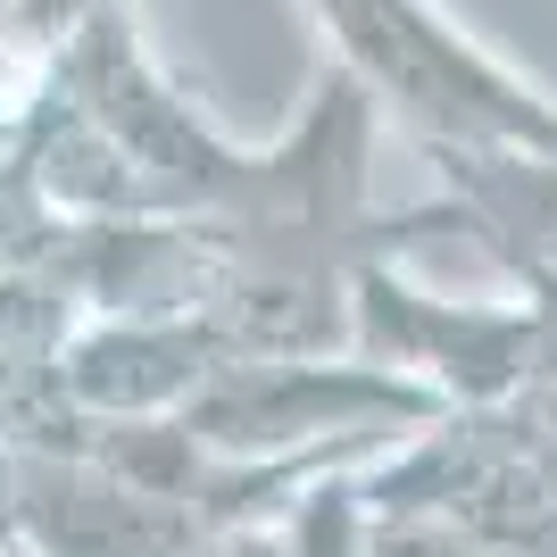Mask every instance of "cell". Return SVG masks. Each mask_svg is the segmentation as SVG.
<instances>
[{
    "label": "cell",
    "mask_w": 557,
    "mask_h": 557,
    "mask_svg": "<svg viewBox=\"0 0 557 557\" xmlns=\"http://www.w3.org/2000/svg\"><path fill=\"white\" fill-rule=\"evenodd\" d=\"M342 75L392 109L433 159H557V100L491 67L424 0H317Z\"/></svg>",
    "instance_id": "6da1fadb"
}]
</instances>
